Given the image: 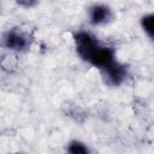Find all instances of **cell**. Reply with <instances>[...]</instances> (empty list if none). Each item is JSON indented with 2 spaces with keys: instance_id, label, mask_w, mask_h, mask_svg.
Here are the masks:
<instances>
[{
  "instance_id": "obj_4",
  "label": "cell",
  "mask_w": 154,
  "mask_h": 154,
  "mask_svg": "<svg viewBox=\"0 0 154 154\" xmlns=\"http://www.w3.org/2000/svg\"><path fill=\"white\" fill-rule=\"evenodd\" d=\"M87 61H89L91 65H94L96 67L103 69L107 65H109L112 61H114V52L112 48L101 46L99 43V46L90 53Z\"/></svg>"
},
{
  "instance_id": "obj_7",
  "label": "cell",
  "mask_w": 154,
  "mask_h": 154,
  "mask_svg": "<svg viewBox=\"0 0 154 154\" xmlns=\"http://www.w3.org/2000/svg\"><path fill=\"white\" fill-rule=\"evenodd\" d=\"M141 25H142V29L147 32V35L150 38H153V13L144 14L141 18Z\"/></svg>"
},
{
  "instance_id": "obj_6",
  "label": "cell",
  "mask_w": 154,
  "mask_h": 154,
  "mask_svg": "<svg viewBox=\"0 0 154 154\" xmlns=\"http://www.w3.org/2000/svg\"><path fill=\"white\" fill-rule=\"evenodd\" d=\"M67 153L69 154H89V148L79 141H72L67 146Z\"/></svg>"
},
{
  "instance_id": "obj_8",
  "label": "cell",
  "mask_w": 154,
  "mask_h": 154,
  "mask_svg": "<svg viewBox=\"0 0 154 154\" xmlns=\"http://www.w3.org/2000/svg\"><path fill=\"white\" fill-rule=\"evenodd\" d=\"M18 4H19V5H25V6H32V5H35V2H30V1H29V2H23V1H19Z\"/></svg>"
},
{
  "instance_id": "obj_1",
  "label": "cell",
  "mask_w": 154,
  "mask_h": 154,
  "mask_svg": "<svg viewBox=\"0 0 154 154\" xmlns=\"http://www.w3.org/2000/svg\"><path fill=\"white\" fill-rule=\"evenodd\" d=\"M73 38H75L77 53L84 60H87L90 53L99 46V41L87 31H78L77 34H75Z\"/></svg>"
},
{
  "instance_id": "obj_5",
  "label": "cell",
  "mask_w": 154,
  "mask_h": 154,
  "mask_svg": "<svg viewBox=\"0 0 154 154\" xmlns=\"http://www.w3.org/2000/svg\"><path fill=\"white\" fill-rule=\"evenodd\" d=\"M89 18H90V23L94 25L105 24L109 22V19L112 18L111 8L106 5H94L90 7Z\"/></svg>"
},
{
  "instance_id": "obj_3",
  "label": "cell",
  "mask_w": 154,
  "mask_h": 154,
  "mask_svg": "<svg viewBox=\"0 0 154 154\" xmlns=\"http://www.w3.org/2000/svg\"><path fill=\"white\" fill-rule=\"evenodd\" d=\"M2 43L6 48L12 51H23L29 46L28 36L18 29H11L5 32L2 37Z\"/></svg>"
},
{
  "instance_id": "obj_2",
  "label": "cell",
  "mask_w": 154,
  "mask_h": 154,
  "mask_svg": "<svg viewBox=\"0 0 154 154\" xmlns=\"http://www.w3.org/2000/svg\"><path fill=\"white\" fill-rule=\"evenodd\" d=\"M102 70V76L106 81L107 84L109 85H119L122 84L126 76H128V69L125 65L118 63V61H112L109 65L106 67L101 69Z\"/></svg>"
}]
</instances>
